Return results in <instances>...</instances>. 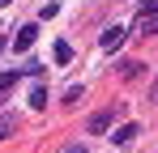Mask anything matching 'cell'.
<instances>
[{"label": "cell", "mask_w": 158, "mask_h": 153, "mask_svg": "<svg viewBox=\"0 0 158 153\" xmlns=\"http://www.w3.org/2000/svg\"><path fill=\"white\" fill-rule=\"evenodd\" d=\"M115 115H120V102H111L107 111H98V115H90V132H107Z\"/></svg>", "instance_id": "6da1fadb"}, {"label": "cell", "mask_w": 158, "mask_h": 153, "mask_svg": "<svg viewBox=\"0 0 158 153\" xmlns=\"http://www.w3.org/2000/svg\"><path fill=\"white\" fill-rule=\"evenodd\" d=\"M120 43H124V30H120V26H107L103 34H98V47L103 51H115Z\"/></svg>", "instance_id": "7a4b0ae2"}, {"label": "cell", "mask_w": 158, "mask_h": 153, "mask_svg": "<svg viewBox=\"0 0 158 153\" xmlns=\"http://www.w3.org/2000/svg\"><path fill=\"white\" fill-rule=\"evenodd\" d=\"M34 38H39V26L30 22V26H22V30H17V38H13V47H17V51H30V47H34Z\"/></svg>", "instance_id": "3957f363"}, {"label": "cell", "mask_w": 158, "mask_h": 153, "mask_svg": "<svg viewBox=\"0 0 158 153\" xmlns=\"http://www.w3.org/2000/svg\"><path fill=\"white\" fill-rule=\"evenodd\" d=\"M137 132H141L137 124H124V128H115V136H111V140H115V145H132V140H137Z\"/></svg>", "instance_id": "277c9868"}, {"label": "cell", "mask_w": 158, "mask_h": 153, "mask_svg": "<svg viewBox=\"0 0 158 153\" xmlns=\"http://www.w3.org/2000/svg\"><path fill=\"white\" fill-rule=\"evenodd\" d=\"M137 30L141 34H158V13H141L137 17Z\"/></svg>", "instance_id": "5b68a950"}, {"label": "cell", "mask_w": 158, "mask_h": 153, "mask_svg": "<svg viewBox=\"0 0 158 153\" xmlns=\"http://www.w3.org/2000/svg\"><path fill=\"white\" fill-rule=\"evenodd\" d=\"M56 64H69V60H73V47H69V43H56Z\"/></svg>", "instance_id": "8992f818"}, {"label": "cell", "mask_w": 158, "mask_h": 153, "mask_svg": "<svg viewBox=\"0 0 158 153\" xmlns=\"http://www.w3.org/2000/svg\"><path fill=\"white\" fill-rule=\"evenodd\" d=\"M43 102H47V85H34V94H30V106H39V111H43Z\"/></svg>", "instance_id": "52a82bcc"}, {"label": "cell", "mask_w": 158, "mask_h": 153, "mask_svg": "<svg viewBox=\"0 0 158 153\" xmlns=\"http://www.w3.org/2000/svg\"><path fill=\"white\" fill-rule=\"evenodd\" d=\"M13 85H17V73H0V98H4Z\"/></svg>", "instance_id": "ba28073f"}, {"label": "cell", "mask_w": 158, "mask_h": 153, "mask_svg": "<svg viewBox=\"0 0 158 153\" xmlns=\"http://www.w3.org/2000/svg\"><path fill=\"white\" fill-rule=\"evenodd\" d=\"M141 73V64H137V60H124V64H120V76H137Z\"/></svg>", "instance_id": "9c48e42d"}, {"label": "cell", "mask_w": 158, "mask_h": 153, "mask_svg": "<svg viewBox=\"0 0 158 153\" xmlns=\"http://www.w3.org/2000/svg\"><path fill=\"white\" fill-rule=\"evenodd\" d=\"M64 102L77 106V102H81V85H69V89H64Z\"/></svg>", "instance_id": "30bf717a"}, {"label": "cell", "mask_w": 158, "mask_h": 153, "mask_svg": "<svg viewBox=\"0 0 158 153\" xmlns=\"http://www.w3.org/2000/svg\"><path fill=\"white\" fill-rule=\"evenodd\" d=\"M9 132H13V119H0V140H4Z\"/></svg>", "instance_id": "8fae6325"}, {"label": "cell", "mask_w": 158, "mask_h": 153, "mask_svg": "<svg viewBox=\"0 0 158 153\" xmlns=\"http://www.w3.org/2000/svg\"><path fill=\"white\" fill-rule=\"evenodd\" d=\"M150 98H154V102H158V81H154V89H150Z\"/></svg>", "instance_id": "7c38bea8"}, {"label": "cell", "mask_w": 158, "mask_h": 153, "mask_svg": "<svg viewBox=\"0 0 158 153\" xmlns=\"http://www.w3.org/2000/svg\"><path fill=\"white\" fill-rule=\"evenodd\" d=\"M69 153H85V149H81V145H77V149H69Z\"/></svg>", "instance_id": "4fadbf2b"}, {"label": "cell", "mask_w": 158, "mask_h": 153, "mask_svg": "<svg viewBox=\"0 0 158 153\" xmlns=\"http://www.w3.org/2000/svg\"><path fill=\"white\" fill-rule=\"evenodd\" d=\"M0 4H9V0H0Z\"/></svg>", "instance_id": "5bb4252c"}, {"label": "cell", "mask_w": 158, "mask_h": 153, "mask_svg": "<svg viewBox=\"0 0 158 153\" xmlns=\"http://www.w3.org/2000/svg\"><path fill=\"white\" fill-rule=\"evenodd\" d=\"M0 47H4V43H0Z\"/></svg>", "instance_id": "9a60e30c"}]
</instances>
